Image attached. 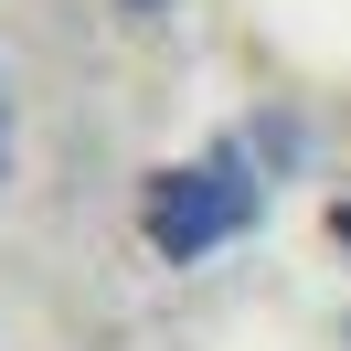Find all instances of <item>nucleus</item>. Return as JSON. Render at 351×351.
I'll return each instance as SVG.
<instances>
[{"label":"nucleus","instance_id":"7ed1b4c3","mask_svg":"<svg viewBox=\"0 0 351 351\" xmlns=\"http://www.w3.org/2000/svg\"><path fill=\"white\" fill-rule=\"evenodd\" d=\"M330 234H341V245H351V202H341V213H330Z\"/></svg>","mask_w":351,"mask_h":351},{"label":"nucleus","instance_id":"20e7f679","mask_svg":"<svg viewBox=\"0 0 351 351\" xmlns=\"http://www.w3.org/2000/svg\"><path fill=\"white\" fill-rule=\"evenodd\" d=\"M128 11H171V0H128Z\"/></svg>","mask_w":351,"mask_h":351},{"label":"nucleus","instance_id":"f257e3e1","mask_svg":"<svg viewBox=\"0 0 351 351\" xmlns=\"http://www.w3.org/2000/svg\"><path fill=\"white\" fill-rule=\"evenodd\" d=\"M256 213H266L256 138H213L202 160H171V171L149 181V202H138V234H149V256H171V266H202L213 245L256 234Z\"/></svg>","mask_w":351,"mask_h":351},{"label":"nucleus","instance_id":"f03ea898","mask_svg":"<svg viewBox=\"0 0 351 351\" xmlns=\"http://www.w3.org/2000/svg\"><path fill=\"white\" fill-rule=\"evenodd\" d=\"M0 171H11V96H0Z\"/></svg>","mask_w":351,"mask_h":351}]
</instances>
